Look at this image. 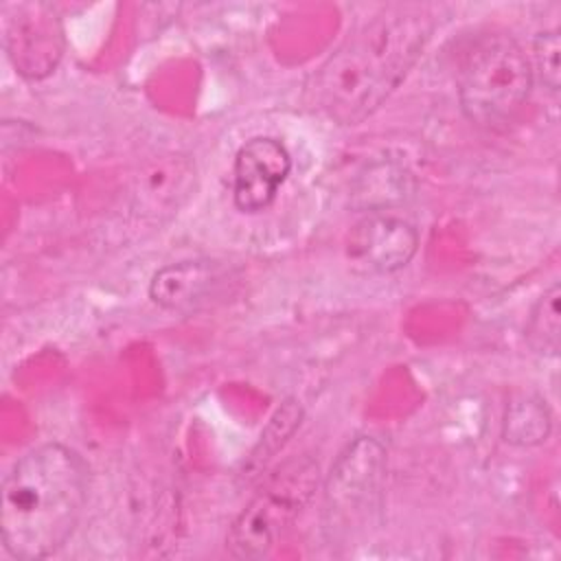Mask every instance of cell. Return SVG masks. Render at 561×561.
<instances>
[{"label": "cell", "instance_id": "obj_1", "mask_svg": "<svg viewBox=\"0 0 561 561\" xmlns=\"http://www.w3.org/2000/svg\"><path fill=\"white\" fill-rule=\"evenodd\" d=\"M432 31L434 15L427 7H383L316 70L307 83V103L337 125L366 121L408 77Z\"/></svg>", "mask_w": 561, "mask_h": 561}, {"label": "cell", "instance_id": "obj_2", "mask_svg": "<svg viewBox=\"0 0 561 561\" xmlns=\"http://www.w3.org/2000/svg\"><path fill=\"white\" fill-rule=\"evenodd\" d=\"M88 497V467L64 443H42L22 454L0 491V535L20 561L55 554L75 533Z\"/></svg>", "mask_w": 561, "mask_h": 561}, {"label": "cell", "instance_id": "obj_3", "mask_svg": "<svg viewBox=\"0 0 561 561\" xmlns=\"http://www.w3.org/2000/svg\"><path fill=\"white\" fill-rule=\"evenodd\" d=\"M533 81L530 59L511 33H476L458 55L456 92L460 110L467 121L486 131H504L517 121Z\"/></svg>", "mask_w": 561, "mask_h": 561}, {"label": "cell", "instance_id": "obj_4", "mask_svg": "<svg viewBox=\"0 0 561 561\" xmlns=\"http://www.w3.org/2000/svg\"><path fill=\"white\" fill-rule=\"evenodd\" d=\"M320 484L318 462L296 456L272 469L226 535V550L234 559H263L294 526Z\"/></svg>", "mask_w": 561, "mask_h": 561}, {"label": "cell", "instance_id": "obj_5", "mask_svg": "<svg viewBox=\"0 0 561 561\" xmlns=\"http://www.w3.org/2000/svg\"><path fill=\"white\" fill-rule=\"evenodd\" d=\"M386 462V449L373 436H357L337 454L322 484V530L331 546L364 535L379 515Z\"/></svg>", "mask_w": 561, "mask_h": 561}, {"label": "cell", "instance_id": "obj_6", "mask_svg": "<svg viewBox=\"0 0 561 561\" xmlns=\"http://www.w3.org/2000/svg\"><path fill=\"white\" fill-rule=\"evenodd\" d=\"M2 42L15 72L42 81L57 70L66 50V31L48 2H11L2 7Z\"/></svg>", "mask_w": 561, "mask_h": 561}, {"label": "cell", "instance_id": "obj_7", "mask_svg": "<svg viewBox=\"0 0 561 561\" xmlns=\"http://www.w3.org/2000/svg\"><path fill=\"white\" fill-rule=\"evenodd\" d=\"M416 250L414 224L388 210L366 213L346 237V259L364 274H394L414 259Z\"/></svg>", "mask_w": 561, "mask_h": 561}, {"label": "cell", "instance_id": "obj_8", "mask_svg": "<svg viewBox=\"0 0 561 561\" xmlns=\"http://www.w3.org/2000/svg\"><path fill=\"white\" fill-rule=\"evenodd\" d=\"M289 173L291 156L278 138L254 136L245 140L232 164V202L237 210L245 215L267 210Z\"/></svg>", "mask_w": 561, "mask_h": 561}, {"label": "cell", "instance_id": "obj_9", "mask_svg": "<svg viewBox=\"0 0 561 561\" xmlns=\"http://www.w3.org/2000/svg\"><path fill=\"white\" fill-rule=\"evenodd\" d=\"M228 272L219 261L186 259L162 265L149 280V298L164 311H195L226 283Z\"/></svg>", "mask_w": 561, "mask_h": 561}, {"label": "cell", "instance_id": "obj_10", "mask_svg": "<svg viewBox=\"0 0 561 561\" xmlns=\"http://www.w3.org/2000/svg\"><path fill=\"white\" fill-rule=\"evenodd\" d=\"M552 432V414L546 399L537 394H519L511 399L502 421V436L515 447H535L548 440Z\"/></svg>", "mask_w": 561, "mask_h": 561}, {"label": "cell", "instance_id": "obj_11", "mask_svg": "<svg viewBox=\"0 0 561 561\" xmlns=\"http://www.w3.org/2000/svg\"><path fill=\"white\" fill-rule=\"evenodd\" d=\"M410 191V175L401 167L392 164H377L370 167L366 175L359 178L355 193H353V206L362 208L364 213H377L386 210L394 202H403Z\"/></svg>", "mask_w": 561, "mask_h": 561}, {"label": "cell", "instance_id": "obj_12", "mask_svg": "<svg viewBox=\"0 0 561 561\" xmlns=\"http://www.w3.org/2000/svg\"><path fill=\"white\" fill-rule=\"evenodd\" d=\"M561 331V285L554 280L533 305L526 322V342L528 346L543 355H559V333Z\"/></svg>", "mask_w": 561, "mask_h": 561}, {"label": "cell", "instance_id": "obj_13", "mask_svg": "<svg viewBox=\"0 0 561 561\" xmlns=\"http://www.w3.org/2000/svg\"><path fill=\"white\" fill-rule=\"evenodd\" d=\"M302 416H305V410H302L300 401L294 399V397L285 399V401L276 408V412L272 414L270 425H267L265 432L261 434L259 445L252 449L245 469H248V471H259L261 467H265V465L274 458V454H276L278 449H283V445H285V443L291 438V434L300 427Z\"/></svg>", "mask_w": 561, "mask_h": 561}, {"label": "cell", "instance_id": "obj_14", "mask_svg": "<svg viewBox=\"0 0 561 561\" xmlns=\"http://www.w3.org/2000/svg\"><path fill=\"white\" fill-rule=\"evenodd\" d=\"M561 37L557 28L550 31H541L537 33L535 42H533V75L537 72L539 81L543 83V88H548L550 92L559 90L561 83Z\"/></svg>", "mask_w": 561, "mask_h": 561}]
</instances>
